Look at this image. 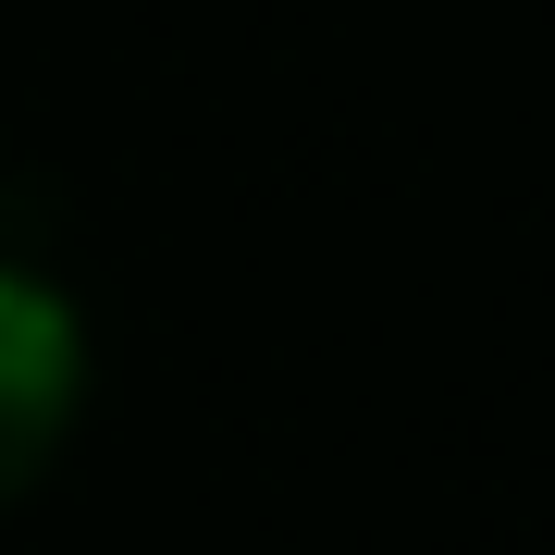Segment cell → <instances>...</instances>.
Masks as SVG:
<instances>
[{
  "instance_id": "6da1fadb",
  "label": "cell",
  "mask_w": 555,
  "mask_h": 555,
  "mask_svg": "<svg viewBox=\"0 0 555 555\" xmlns=\"http://www.w3.org/2000/svg\"><path fill=\"white\" fill-rule=\"evenodd\" d=\"M75 408H87V309L50 272L0 259V506L50 481V456L75 444Z\"/></svg>"
}]
</instances>
